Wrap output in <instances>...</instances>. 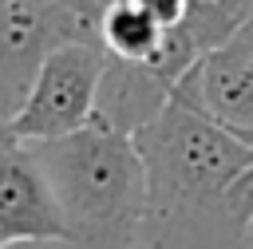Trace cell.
<instances>
[{
	"instance_id": "cell-1",
	"label": "cell",
	"mask_w": 253,
	"mask_h": 249,
	"mask_svg": "<svg viewBox=\"0 0 253 249\" xmlns=\"http://www.w3.org/2000/svg\"><path fill=\"white\" fill-rule=\"evenodd\" d=\"M130 138L146 166V249H245L249 229L229 213V186L253 162L249 142L221 126L186 83Z\"/></svg>"
},
{
	"instance_id": "cell-2",
	"label": "cell",
	"mask_w": 253,
	"mask_h": 249,
	"mask_svg": "<svg viewBox=\"0 0 253 249\" xmlns=\"http://www.w3.org/2000/svg\"><path fill=\"white\" fill-rule=\"evenodd\" d=\"M63 213L67 249H134L146 217V166L130 134L87 123L75 134L28 142Z\"/></svg>"
},
{
	"instance_id": "cell-3",
	"label": "cell",
	"mask_w": 253,
	"mask_h": 249,
	"mask_svg": "<svg viewBox=\"0 0 253 249\" xmlns=\"http://www.w3.org/2000/svg\"><path fill=\"white\" fill-rule=\"evenodd\" d=\"M107 71V47L99 36L71 40L51 59L40 67L28 99L12 115V138L20 142H43V138H63L95 123V99L99 83Z\"/></svg>"
},
{
	"instance_id": "cell-4",
	"label": "cell",
	"mask_w": 253,
	"mask_h": 249,
	"mask_svg": "<svg viewBox=\"0 0 253 249\" xmlns=\"http://www.w3.org/2000/svg\"><path fill=\"white\" fill-rule=\"evenodd\" d=\"M87 36H99V16L67 0H0V123H12L51 51Z\"/></svg>"
},
{
	"instance_id": "cell-5",
	"label": "cell",
	"mask_w": 253,
	"mask_h": 249,
	"mask_svg": "<svg viewBox=\"0 0 253 249\" xmlns=\"http://www.w3.org/2000/svg\"><path fill=\"white\" fill-rule=\"evenodd\" d=\"M63 241V213L36 150L20 138L0 142V245Z\"/></svg>"
},
{
	"instance_id": "cell-6",
	"label": "cell",
	"mask_w": 253,
	"mask_h": 249,
	"mask_svg": "<svg viewBox=\"0 0 253 249\" xmlns=\"http://www.w3.org/2000/svg\"><path fill=\"white\" fill-rule=\"evenodd\" d=\"M182 83L221 126L253 146V20L233 40L206 51Z\"/></svg>"
},
{
	"instance_id": "cell-7",
	"label": "cell",
	"mask_w": 253,
	"mask_h": 249,
	"mask_svg": "<svg viewBox=\"0 0 253 249\" xmlns=\"http://www.w3.org/2000/svg\"><path fill=\"white\" fill-rule=\"evenodd\" d=\"M170 32L174 28H162L134 0H103V12H99V43L107 47L111 59L150 63L166 47Z\"/></svg>"
},
{
	"instance_id": "cell-8",
	"label": "cell",
	"mask_w": 253,
	"mask_h": 249,
	"mask_svg": "<svg viewBox=\"0 0 253 249\" xmlns=\"http://www.w3.org/2000/svg\"><path fill=\"white\" fill-rule=\"evenodd\" d=\"M253 20V0H190L186 4V36L190 43L206 55L233 40L245 24Z\"/></svg>"
},
{
	"instance_id": "cell-9",
	"label": "cell",
	"mask_w": 253,
	"mask_h": 249,
	"mask_svg": "<svg viewBox=\"0 0 253 249\" xmlns=\"http://www.w3.org/2000/svg\"><path fill=\"white\" fill-rule=\"evenodd\" d=\"M229 213H233V221L241 225V229H249L253 225V162L237 174V182L229 186Z\"/></svg>"
},
{
	"instance_id": "cell-10",
	"label": "cell",
	"mask_w": 253,
	"mask_h": 249,
	"mask_svg": "<svg viewBox=\"0 0 253 249\" xmlns=\"http://www.w3.org/2000/svg\"><path fill=\"white\" fill-rule=\"evenodd\" d=\"M67 4H75V8H83V12H91V16L103 12V0H67Z\"/></svg>"
},
{
	"instance_id": "cell-11",
	"label": "cell",
	"mask_w": 253,
	"mask_h": 249,
	"mask_svg": "<svg viewBox=\"0 0 253 249\" xmlns=\"http://www.w3.org/2000/svg\"><path fill=\"white\" fill-rule=\"evenodd\" d=\"M8 138H12V126H8V123H0V142H8Z\"/></svg>"
},
{
	"instance_id": "cell-12",
	"label": "cell",
	"mask_w": 253,
	"mask_h": 249,
	"mask_svg": "<svg viewBox=\"0 0 253 249\" xmlns=\"http://www.w3.org/2000/svg\"><path fill=\"white\" fill-rule=\"evenodd\" d=\"M0 249H4V245H0Z\"/></svg>"
}]
</instances>
